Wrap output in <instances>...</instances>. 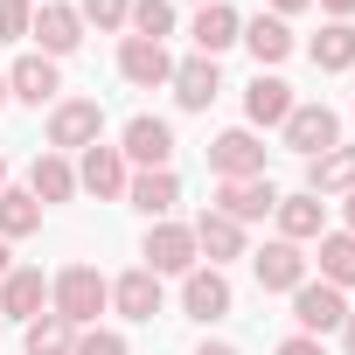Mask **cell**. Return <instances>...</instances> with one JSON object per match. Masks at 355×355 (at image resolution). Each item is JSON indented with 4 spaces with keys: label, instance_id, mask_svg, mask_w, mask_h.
I'll return each mask as SVG.
<instances>
[{
    "label": "cell",
    "instance_id": "8fae6325",
    "mask_svg": "<svg viewBox=\"0 0 355 355\" xmlns=\"http://www.w3.org/2000/svg\"><path fill=\"white\" fill-rule=\"evenodd\" d=\"M125 182H132V167H125L119 146H84V160H77V189H91L98 202H119Z\"/></svg>",
    "mask_w": 355,
    "mask_h": 355
},
{
    "label": "cell",
    "instance_id": "f35d334b",
    "mask_svg": "<svg viewBox=\"0 0 355 355\" xmlns=\"http://www.w3.org/2000/svg\"><path fill=\"white\" fill-rule=\"evenodd\" d=\"M341 341H348V355H355V313H348V320H341Z\"/></svg>",
    "mask_w": 355,
    "mask_h": 355
},
{
    "label": "cell",
    "instance_id": "7402d4cb",
    "mask_svg": "<svg viewBox=\"0 0 355 355\" xmlns=\"http://www.w3.org/2000/svg\"><path fill=\"white\" fill-rule=\"evenodd\" d=\"M355 189V146H327L320 160H306V196H348Z\"/></svg>",
    "mask_w": 355,
    "mask_h": 355
},
{
    "label": "cell",
    "instance_id": "60d3db41",
    "mask_svg": "<svg viewBox=\"0 0 355 355\" xmlns=\"http://www.w3.org/2000/svg\"><path fill=\"white\" fill-rule=\"evenodd\" d=\"M0 112H8V70H0Z\"/></svg>",
    "mask_w": 355,
    "mask_h": 355
},
{
    "label": "cell",
    "instance_id": "4dcf8cb0",
    "mask_svg": "<svg viewBox=\"0 0 355 355\" xmlns=\"http://www.w3.org/2000/svg\"><path fill=\"white\" fill-rule=\"evenodd\" d=\"M125 15H132V0H77V21H84V28H98V35L125 28Z\"/></svg>",
    "mask_w": 355,
    "mask_h": 355
},
{
    "label": "cell",
    "instance_id": "ffe728a7",
    "mask_svg": "<svg viewBox=\"0 0 355 355\" xmlns=\"http://www.w3.org/2000/svg\"><path fill=\"white\" fill-rule=\"evenodd\" d=\"M189 230H196V258H209L216 272H223L230 258H244V223H230V216H216V209H202V216H196Z\"/></svg>",
    "mask_w": 355,
    "mask_h": 355
},
{
    "label": "cell",
    "instance_id": "ac0fdd59",
    "mask_svg": "<svg viewBox=\"0 0 355 355\" xmlns=\"http://www.w3.org/2000/svg\"><path fill=\"white\" fill-rule=\"evenodd\" d=\"M28 35L42 42V56H70L84 42V21H77V8H63V0H42L35 21H28Z\"/></svg>",
    "mask_w": 355,
    "mask_h": 355
},
{
    "label": "cell",
    "instance_id": "5bb4252c",
    "mask_svg": "<svg viewBox=\"0 0 355 355\" xmlns=\"http://www.w3.org/2000/svg\"><path fill=\"white\" fill-rule=\"evenodd\" d=\"M272 209H279V189L265 182V174H251V182H216V216L258 223V216H272Z\"/></svg>",
    "mask_w": 355,
    "mask_h": 355
},
{
    "label": "cell",
    "instance_id": "836d02e7",
    "mask_svg": "<svg viewBox=\"0 0 355 355\" xmlns=\"http://www.w3.org/2000/svg\"><path fill=\"white\" fill-rule=\"evenodd\" d=\"M279 355H327V348H320L313 334H286V341H279Z\"/></svg>",
    "mask_w": 355,
    "mask_h": 355
},
{
    "label": "cell",
    "instance_id": "7bdbcfd3",
    "mask_svg": "<svg viewBox=\"0 0 355 355\" xmlns=\"http://www.w3.org/2000/svg\"><path fill=\"white\" fill-rule=\"evenodd\" d=\"M196 8H209V0H196Z\"/></svg>",
    "mask_w": 355,
    "mask_h": 355
},
{
    "label": "cell",
    "instance_id": "ba28073f",
    "mask_svg": "<svg viewBox=\"0 0 355 355\" xmlns=\"http://www.w3.org/2000/svg\"><path fill=\"white\" fill-rule=\"evenodd\" d=\"M119 153H125V167H167L174 160V125L153 119V112H139V119H125Z\"/></svg>",
    "mask_w": 355,
    "mask_h": 355
},
{
    "label": "cell",
    "instance_id": "52a82bcc",
    "mask_svg": "<svg viewBox=\"0 0 355 355\" xmlns=\"http://www.w3.org/2000/svg\"><path fill=\"white\" fill-rule=\"evenodd\" d=\"M230 306H237V293H230V279L216 272V265H196L189 279H182V313L189 320H230Z\"/></svg>",
    "mask_w": 355,
    "mask_h": 355
},
{
    "label": "cell",
    "instance_id": "d4e9b609",
    "mask_svg": "<svg viewBox=\"0 0 355 355\" xmlns=\"http://www.w3.org/2000/svg\"><path fill=\"white\" fill-rule=\"evenodd\" d=\"M28 196L49 209V202H70L77 196V167L63 160V153H35V167H28Z\"/></svg>",
    "mask_w": 355,
    "mask_h": 355
},
{
    "label": "cell",
    "instance_id": "7a4b0ae2",
    "mask_svg": "<svg viewBox=\"0 0 355 355\" xmlns=\"http://www.w3.org/2000/svg\"><path fill=\"white\" fill-rule=\"evenodd\" d=\"M139 258H146V272L153 279H189L202 258H196V230L189 223H153L146 230V244H139Z\"/></svg>",
    "mask_w": 355,
    "mask_h": 355
},
{
    "label": "cell",
    "instance_id": "2e32d148",
    "mask_svg": "<svg viewBox=\"0 0 355 355\" xmlns=\"http://www.w3.org/2000/svg\"><path fill=\"white\" fill-rule=\"evenodd\" d=\"M56 91H63V70H56V56H15V70H8V98H21V105H56Z\"/></svg>",
    "mask_w": 355,
    "mask_h": 355
},
{
    "label": "cell",
    "instance_id": "74e56055",
    "mask_svg": "<svg viewBox=\"0 0 355 355\" xmlns=\"http://www.w3.org/2000/svg\"><path fill=\"white\" fill-rule=\"evenodd\" d=\"M341 216H348V237H355V189H348V202H341Z\"/></svg>",
    "mask_w": 355,
    "mask_h": 355
},
{
    "label": "cell",
    "instance_id": "484cf974",
    "mask_svg": "<svg viewBox=\"0 0 355 355\" xmlns=\"http://www.w3.org/2000/svg\"><path fill=\"white\" fill-rule=\"evenodd\" d=\"M306 56H313V70H355V21H327L313 42H306Z\"/></svg>",
    "mask_w": 355,
    "mask_h": 355
},
{
    "label": "cell",
    "instance_id": "4fadbf2b",
    "mask_svg": "<svg viewBox=\"0 0 355 355\" xmlns=\"http://www.w3.org/2000/svg\"><path fill=\"white\" fill-rule=\"evenodd\" d=\"M189 35H196V56H223V49H237V35H244V15L230 8V0H209V8H196V21H189Z\"/></svg>",
    "mask_w": 355,
    "mask_h": 355
},
{
    "label": "cell",
    "instance_id": "ab89813d",
    "mask_svg": "<svg viewBox=\"0 0 355 355\" xmlns=\"http://www.w3.org/2000/svg\"><path fill=\"white\" fill-rule=\"evenodd\" d=\"M15 272V258H8V237H0V279H8Z\"/></svg>",
    "mask_w": 355,
    "mask_h": 355
},
{
    "label": "cell",
    "instance_id": "9a60e30c",
    "mask_svg": "<svg viewBox=\"0 0 355 355\" xmlns=\"http://www.w3.org/2000/svg\"><path fill=\"white\" fill-rule=\"evenodd\" d=\"M119 77H125V84H139V91L167 84V77H174V56H167V42L125 35V42H119Z\"/></svg>",
    "mask_w": 355,
    "mask_h": 355
},
{
    "label": "cell",
    "instance_id": "d6a6232c",
    "mask_svg": "<svg viewBox=\"0 0 355 355\" xmlns=\"http://www.w3.org/2000/svg\"><path fill=\"white\" fill-rule=\"evenodd\" d=\"M28 21H35L28 0H0V42H21V35H28Z\"/></svg>",
    "mask_w": 355,
    "mask_h": 355
},
{
    "label": "cell",
    "instance_id": "d590c367",
    "mask_svg": "<svg viewBox=\"0 0 355 355\" xmlns=\"http://www.w3.org/2000/svg\"><path fill=\"white\" fill-rule=\"evenodd\" d=\"M320 8H327V21H348V15H355V0H320Z\"/></svg>",
    "mask_w": 355,
    "mask_h": 355
},
{
    "label": "cell",
    "instance_id": "4316f807",
    "mask_svg": "<svg viewBox=\"0 0 355 355\" xmlns=\"http://www.w3.org/2000/svg\"><path fill=\"white\" fill-rule=\"evenodd\" d=\"M313 244H320V251H313V258H320V279L348 293V286H355V237H348V230H327V237H313Z\"/></svg>",
    "mask_w": 355,
    "mask_h": 355
},
{
    "label": "cell",
    "instance_id": "6da1fadb",
    "mask_svg": "<svg viewBox=\"0 0 355 355\" xmlns=\"http://www.w3.org/2000/svg\"><path fill=\"white\" fill-rule=\"evenodd\" d=\"M112 306V279L98 265H63L49 279V313L70 320V327H98V313Z\"/></svg>",
    "mask_w": 355,
    "mask_h": 355
},
{
    "label": "cell",
    "instance_id": "7c38bea8",
    "mask_svg": "<svg viewBox=\"0 0 355 355\" xmlns=\"http://www.w3.org/2000/svg\"><path fill=\"white\" fill-rule=\"evenodd\" d=\"M35 313H49V279L35 272V265H15L8 279H0V320H35Z\"/></svg>",
    "mask_w": 355,
    "mask_h": 355
},
{
    "label": "cell",
    "instance_id": "f546056e",
    "mask_svg": "<svg viewBox=\"0 0 355 355\" xmlns=\"http://www.w3.org/2000/svg\"><path fill=\"white\" fill-rule=\"evenodd\" d=\"M125 28H132V35H146V42H167V35H174V0H132Z\"/></svg>",
    "mask_w": 355,
    "mask_h": 355
},
{
    "label": "cell",
    "instance_id": "ee69618b",
    "mask_svg": "<svg viewBox=\"0 0 355 355\" xmlns=\"http://www.w3.org/2000/svg\"><path fill=\"white\" fill-rule=\"evenodd\" d=\"M0 327H8V320H0Z\"/></svg>",
    "mask_w": 355,
    "mask_h": 355
},
{
    "label": "cell",
    "instance_id": "8992f818",
    "mask_svg": "<svg viewBox=\"0 0 355 355\" xmlns=\"http://www.w3.org/2000/svg\"><path fill=\"white\" fill-rule=\"evenodd\" d=\"M279 132H286V146H293L300 160H320L327 146H341V119H334L327 105H293Z\"/></svg>",
    "mask_w": 355,
    "mask_h": 355
},
{
    "label": "cell",
    "instance_id": "cb8c5ba5",
    "mask_svg": "<svg viewBox=\"0 0 355 355\" xmlns=\"http://www.w3.org/2000/svg\"><path fill=\"white\" fill-rule=\"evenodd\" d=\"M112 306H119L125 320H153V313H160V279H153L146 265H132L125 279H112Z\"/></svg>",
    "mask_w": 355,
    "mask_h": 355
},
{
    "label": "cell",
    "instance_id": "5b68a950",
    "mask_svg": "<svg viewBox=\"0 0 355 355\" xmlns=\"http://www.w3.org/2000/svg\"><path fill=\"white\" fill-rule=\"evenodd\" d=\"M209 167H216V182H251V174H265V139L251 125H230L209 139Z\"/></svg>",
    "mask_w": 355,
    "mask_h": 355
},
{
    "label": "cell",
    "instance_id": "30bf717a",
    "mask_svg": "<svg viewBox=\"0 0 355 355\" xmlns=\"http://www.w3.org/2000/svg\"><path fill=\"white\" fill-rule=\"evenodd\" d=\"M251 272H258V293H293V286H306V251L272 237L265 251H251Z\"/></svg>",
    "mask_w": 355,
    "mask_h": 355
},
{
    "label": "cell",
    "instance_id": "e0dca14e",
    "mask_svg": "<svg viewBox=\"0 0 355 355\" xmlns=\"http://www.w3.org/2000/svg\"><path fill=\"white\" fill-rule=\"evenodd\" d=\"M174 105H182V112H209L216 105V91H223V70L209 63V56H189V63H174Z\"/></svg>",
    "mask_w": 355,
    "mask_h": 355
},
{
    "label": "cell",
    "instance_id": "f1b7e54d",
    "mask_svg": "<svg viewBox=\"0 0 355 355\" xmlns=\"http://www.w3.org/2000/svg\"><path fill=\"white\" fill-rule=\"evenodd\" d=\"M70 348H77V327L56 320V313H35L28 334H21V355H70Z\"/></svg>",
    "mask_w": 355,
    "mask_h": 355
},
{
    "label": "cell",
    "instance_id": "44dd1931",
    "mask_svg": "<svg viewBox=\"0 0 355 355\" xmlns=\"http://www.w3.org/2000/svg\"><path fill=\"white\" fill-rule=\"evenodd\" d=\"M300 98H293V84L286 77H272V70H258L251 77V91H244V119L251 125H286V112H293Z\"/></svg>",
    "mask_w": 355,
    "mask_h": 355
},
{
    "label": "cell",
    "instance_id": "9c48e42d",
    "mask_svg": "<svg viewBox=\"0 0 355 355\" xmlns=\"http://www.w3.org/2000/svg\"><path fill=\"white\" fill-rule=\"evenodd\" d=\"M125 202H132L139 216L167 223V216H174V202H182V174H174V167H139L132 182H125Z\"/></svg>",
    "mask_w": 355,
    "mask_h": 355
},
{
    "label": "cell",
    "instance_id": "277c9868",
    "mask_svg": "<svg viewBox=\"0 0 355 355\" xmlns=\"http://www.w3.org/2000/svg\"><path fill=\"white\" fill-rule=\"evenodd\" d=\"M98 132H105V105L98 98H63L56 112H49V153H84V146H98Z\"/></svg>",
    "mask_w": 355,
    "mask_h": 355
},
{
    "label": "cell",
    "instance_id": "3957f363",
    "mask_svg": "<svg viewBox=\"0 0 355 355\" xmlns=\"http://www.w3.org/2000/svg\"><path fill=\"white\" fill-rule=\"evenodd\" d=\"M355 306L341 300V286H327V279H306V286H293V320H300V334H341V320H348Z\"/></svg>",
    "mask_w": 355,
    "mask_h": 355
},
{
    "label": "cell",
    "instance_id": "b9f144b4",
    "mask_svg": "<svg viewBox=\"0 0 355 355\" xmlns=\"http://www.w3.org/2000/svg\"><path fill=\"white\" fill-rule=\"evenodd\" d=\"M0 189H8V160H0Z\"/></svg>",
    "mask_w": 355,
    "mask_h": 355
},
{
    "label": "cell",
    "instance_id": "e575fe53",
    "mask_svg": "<svg viewBox=\"0 0 355 355\" xmlns=\"http://www.w3.org/2000/svg\"><path fill=\"white\" fill-rule=\"evenodd\" d=\"M300 8H313V0H265V15H279V21H286V15H300Z\"/></svg>",
    "mask_w": 355,
    "mask_h": 355
},
{
    "label": "cell",
    "instance_id": "d6986e66",
    "mask_svg": "<svg viewBox=\"0 0 355 355\" xmlns=\"http://www.w3.org/2000/svg\"><path fill=\"white\" fill-rule=\"evenodd\" d=\"M272 216H279V237H286V244H313V237H327V202L306 196V189H300V196H279Z\"/></svg>",
    "mask_w": 355,
    "mask_h": 355
},
{
    "label": "cell",
    "instance_id": "83f0119b",
    "mask_svg": "<svg viewBox=\"0 0 355 355\" xmlns=\"http://www.w3.org/2000/svg\"><path fill=\"white\" fill-rule=\"evenodd\" d=\"M42 230V202L28 196V189H0V237H35Z\"/></svg>",
    "mask_w": 355,
    "mask_h": 355
},
{
    "label": "cell",
    "instance_id": "8d00e7d4",
    "mask_svg": "<svg viewBox=\"0 0 355 355\" xmlns=\"http://www.w3.org/2000/svg\"><path fill=\"white\" fill-rule=\"evenodd\" d=\"M196 355H237V348H230V341H202Z\"/></svg>",
    "mask_w": 355,
    "mask_h": 355
},
{
    "label": "cell",
    "instance_id": "1f68e13d",
    "mask_svg": "<svg viewBox=\"0 0 355 355\" xmlns=\"http://www.w3.org/2000/svg\"><path fill=\"white\" fill-rule=\"evenodd\" d=\"M70 355H132L119 327H77V348Z\"/></svg>",
    "mask_w": 355,
    "mask_h": 355
},
{
    "label": "cell",
    "instance_id": "603a6c76",
    "mask_svg": "<svg viewBox=\"0 0 355 355\" xmlns=\"http://www.w3.org/2000/svg\"><path fill=\"white\" fill-rule=\"evenodd\" d=\"M237 42H244V49L258 56V70H272V63H286V56H293V28H286L279 15H251Z\"/></svg>",
    "mask_w": 355,
    "mask_h": 355
}]
</instances>
